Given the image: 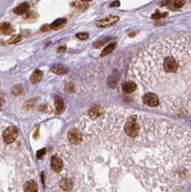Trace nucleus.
<instances>
[{
	"label": "nucleus",
	"instance_id": "nucleus-1",
	"mask_svg": "<svg viewBox=\"0 0 191 192\" xmlns=\"http://www.w3.org/2000/svg\"><path fill=\"white\" fill-rule=\"evenodd\" d=\"M124 131H125V134H126L129 138H135V136H138L140 131V125L139 123H138L135 115L130 116L129 118H128L126 123H125Z\"/></svg>",
	"mask_w": 191,
	"mask_h": 192
},
{
	"label": "nucleus",
	"instance_id": "nucleus-21",
	"mask_svg": "<svg viewBox=\"0 0 191 192\" xmlns=\"http://www.w3.org/2000/svg\"><path fill=\"white\" fill-rule=\"evenodd\" d=\"M45 154V149H42L40 151H38V154H37V158H40L43 157V155Z\"/></svg>",
	"mask_w": 191,
	"mask_h": 192
},
{
	"label": "nucleus",
	"instance_id": "nucleus-3",
	"mask_svg": "<svg viewBox=\"0 0 191 192\" xmlns=\"http://www.w3.org/2000/svg\"><path fill=\"white\" fill-rule=\"evenodd\" d=\"M142 99H143L144 104H146L147 106L151 107V108L159 106L160 104V98L157 97V95L155 94V93H153V92H148L146 93V94H144Z\"/></svg>",
	"mask_w": 191,
	"mask_h": 192
},
{
	"label": "nucleus",
	"instance_id": "nucleus-18",
	"mask_svg": "<svg viewBox=\"0 0 191 192\" xmlns=\"http://www.w3.org/2000/svg\"><path fill=\"white\" fill-rule=\"evenodd\" d=\"M167 15V13H160V12H155V13H153V15H152V18L153 19H160V18H162V17H164V16H166Z\"/></svg>",
	"mask_w": 191,
	"mask_h": 192
},
{
	"label": "nucleus",
	"instance_id": "nucleus-15",
	"mask_svg": "<svg viewBox=\"0 0 191 192\" xmlns=\"http://www.w3.org/2000/svg\"><path fill=\"white\" fill-rule=\"evenodd\" d=\"M115 45H116V43H114V42L110 43L107 47L104 48V50L102 51V53H101V57H105L110 53H111V52L114 50V48H115Z\"/></svg>",
	"mask_w": 191,
	"mask_h": 192
},
{
	"label": "nucleus",
	"instance_id": "nucleus-6",
	"mask_svg": "<svg viewBox=\"0 0 191 192\" xmlns=\"http://www.w3.org/2000/svg\"><path fill=\"white\" fill-rule=\"evenodd\" d=\"M62 166H64V163H62V160L58 157H53L51 160V167L54 171L60 172L62 169Z\"/></svg>",
	"mask_w": 191,
	"mask_h": 192
},
{
	"label": "nucleus",
	"instance_id": "nucleus-23",
	"mask_svg": "<svg viewBox=\"0 0 191 192\" xmlns=\"http://www.w3.org/2000/svg\"><path fill=\"white\" fill-rule=\"evenodd\" d=\"M120 5V2L118 1V0H116V1H114V2H113V3H111L110 6L111 7H118Z\"/></svg>",
	"mask_w": 191,
	"mask_h": 192
},
{
	"label": "nucleus",
	"instance_id": "nucleus-25",
	"mask_svg": "<svg viewBox=\"0 0 191 192\" xmlns=\"http://www.w3.org/2000/svg\"><path fill=\"white\" fill-rule=\"evenodd\" d=\"M65 48H66V47H65V46H61V47H60V48L58 49V51H59V52L64 51V50H65Z\"/></svg>",
	"mask_w": 191,
	"mask_h": 192
},
{
	"label": "nucleus",
	"instance_id": "nucleus-7",
	"mask_svg": "<svg viewBox=\"0 0 191 192\" xmlns=\"http://www.w3.org/2000/svg\"><path fill=\"white\" fill-rule=\"evenodd\" d=\"M24 191L25 192H38V185L34 181H29L24 185Z\"/></svg>",
	"mask_w": 191,
	"mask_h": 192
},
{
	"label": "nucleus",
	"instance_id": "nucleus-9",
	"mask_svg": "<svg viewBox=\"0 0 191 192\" xmlns=\"http://www.w3.org/2000/svg\"><path fill=\"white\" fill-rule=\"evenodd\" d=\"M136 89V85L133 82H127L123 85V90L126 93H132Z\"/></svg>",
	"mask_w": 191,
	"mask_h": 192
},
{
	"label": "nucleus",
	"instance_id": "nucleus-8",
	"mask_svg": "<svg viewBox=\"0 0 191 192\" xmlns=\"http://www.w3.org/2000/svg\"><path fill=\"white\" fill-rule=\"evenodd\" d=\"M13 31L12 25L8 22H3L0 23V33L4 35H10L11 33Z\"/></svg>",
	"mask_w": 191,
	"mask_h": 192
},
{
	"label": "nucleus",
	"instance_id": "nucleus-4",
	"mask_svg": "<svg viewBox=\"0 0 191 192\" xmlns=\"http://www.w3.org/2000/svg\"><path fill=\"white\" fill-rule=\"evenodd\" d=\"M68 140L71 144L77 145L83 140V134L78 129H71L68 132Z\"/></svg>",
	"mask_w": 191,
	"mask_h": 192
},
{
	"label": "nucleus",
	"instance_id": "nucleus-19",
	"mask_svg": "<svg viewBox=\"0 0 191 192\" xmlns=\"http://www.w3.org/2000/svg\"><path fill=\"white\" fill-rule=\"evenodd\" d=\"M184 3H185V1L184 0H175V1L173 2V6H174V8H181V7H182L184 5Z\"/></svg>",
	"mask_w": 191,
	"mask_h": 192
},
{
	"label": "nucleus",
	"instance_id": "nucleus-12",
	"mask_svg": "<svg viewBox=\"0 0 191 192\" xmlns=\"http://www.w3.org/2000/svg\"><path fill=\"white\" fill-rule=\"evenodd\" d=\"M55 108L56 111L58 113H62L64 109V101L61 97H57L55 99Z\"/></svg>",
	"mask_w": 191,
	"mask_h": 192
},
{
	"label": "nucleus",
	"instance_id": "nucleus-24",
	"mask_svg": "<svg viewBox=\"0 0 191 192\" xmlns=\"http://www.w3.org/2000/svg\"><path fill=\"white\" fill-rule=\"evenodd\" d=\"M169 3H171V0H165V1L160 2V6H165V5H168Z\"/></svg>",
	"mask_w": 191,
	"mask_h": 192
},
{
	"label": "nucleus",
	"instance_id": "nucleus-22",
	"mask_svg": "<svg viewBox=\"0 0 191 192\" xmlns=\"http://www.w3.org/2000/svg\"><path fill=\"white\" fill-rule=\"evenodd\" d=\"M50 29V25H47V24H45V25H43L42 28H40V30H42V32H46L48 31V30Z\"/></svg>",
	"mask_w": 191,
	"mask_h": 192
},
{
	"label": "nucleus",
	"instance_id": "nucleus-13",
	"mask_svg": "<svg viewBox=\"0 0 191 192\" xmlns=\"http://www.w3.org/2000/svg\"><path fill=\"white\" fill-rule=\"evenodd\" d=\"M52 71H53L54 73L58 74V75H64V74L67 73V68L64 67V65H55L53 68H52Z\"/></svg>",
	"mask_w": 191,
	"mask_h": 192
},
{
	"label": "nucleus",
	"instance_id": "nucleus-2",
	"mask_svg": "<svg viewBox=\"0 0 191 192\" xmlns=\"http://www.w3.org/2000/svg\"><path fill=\"white\" fill-rule=\"evenodd\" d=\"M17 134H18L17 129L15 127H9L3 133V140L8 144L13 143L16 139V138H17Z\"/></svg>",
	"mask_w": 191,
	"mask_h": 192
},
{
	"label": "nucleus",
	"instance_id": "nucleus-10",
	"mask_svg": "<svg viewBox=\"0 0 191 192\" xmlns=\"http://www.w3.org/2000/svg\"><path fill=\"white\" fill-rule=\"evenodd\" d=\"M72 181L70 179H64L61 181V183H60V185H61V187L64 189L65 191H69L71 190L72 188Z\"/></svg>",
	"mask_w": 191,
	"mask_h": 192
},
{
	"label": "nucleus",
	"instance_id": "nucleus-5",
	"mask_svg": "<svg viewBox=\"0 0 191 192\" xmlns=\"http://www.w3.org/2000/svg\"><path fill=\"white\" fill-rule=\"evenodd\" d=\"M118 20H119L118 16H109V17H106L104 19H101L99 21H97L96 26L97 27H109L115 24Z\"/></svg>",
	"mask_w": 191,
	"mask_h": 192
},
{
	"label": "nucleus",
	"instance_id": "nucleus-14",
	"mask_svg": "<svg viewBox=\"0 0 191 192\" xmlns=\"http://www.w3.org/2000/svg\"><path fill=\"white\" fill-rule=\"evenodd\" d=\"M42 79V71H40V70H36L34 73L32 74L30 80H31L32 83H39Z\"/></svg>",
	"mask_w": 191,
	"mask_h": 192
},
{
	"label": "nucleus",
	"instance_id": "nucleus-16",
	"mask_svg": "<svg viewBox=\"0 0 191 192\" xmlns=\"http://www.w3.org/2000/svg\"><path fill=\"white\" fill-rule=\"evenodd\" d=\"M64 23H65V19L59 18V19H57V20H55L53 23L51 24L50 28L51 29H58V28H60V27L62 25V24H64Z\"/></svg>",
	"mask_w": 191,
	"mask_h": 192
},
{
	"label": "nucleus",
	"instance_id": "nucleus-20",
	"mask_svg": "<svg viewBox=\"0 0 191 192\" xmlns=\"http://www.w3.org/2000/svg\"><path fill=\"white\" fill-rule=\"evenodd\" d=\"M76 37L79 40H86L88 38V34H86V33H79V34L76 35Z\"/></svg>",
	"mask_w": 191,
	"mask_h": 192
},
{
	"label": "nucleus",
	"instance_id": "nucleus-11",
	"mask_svg": "<svg viewBox=\"0 0 191 192\" xmlns=\"http://www.w3.org/2000/svg\"><path fill=\"white\" fill-rule=\"evenodd\" d=\"M29 9V4L28 3H22L20 4L19 6H17L15 8V10H13V12H15V13H16V15H22V13H25L27 11H28Z\"/></svg>",
	"mask_w": 191,
	"mask_h": 192
},
{
	"label": "nucleus",
	"instance_id": "nucleus-27",
	"mask_svg": "<svg viewBox=\"0 0 191 192\" xmlns=\"http://www.w3.org/2000/svg\"><path fill=\"white\" fill-rule=\"evenodd\" d=\"M190 1H191V0H190Z\"/></svg>",
	"mask_w": 191,
	"mask_h": 192
},
{
	"label": "nucleus",
	"instance_id": "nucleus-17",
	"mask_svg": "<svg viewBox=\"0 0 191 192\" xmlns=\"http://www.w3.org/2000/svg\"><path fill=\"white\" fill-rule=\"evenodd\" d=\"M20 40H21V36H19V35L13 36V37H11V38L9 40V43L10 44H15V43L19 42Z\"/></svg>",
	"mask_w": 191,
	"mask_h": 192
},
{
	"label": "nucleus",
	"instance_id": "nucleus-26",
	"mask_svg": "<svg viewBox=\"0 0 191 192\" xmlns=\"http://www.w3.org/2000/svg\"><path fill=\"white\" fill-rule=\"evenodd\" d=\"M82 1H84V2H89V1H91V0H82Z\"/></svg>",
	"mask_w": 191,
	"mask_h": 192
}]
</instances>
